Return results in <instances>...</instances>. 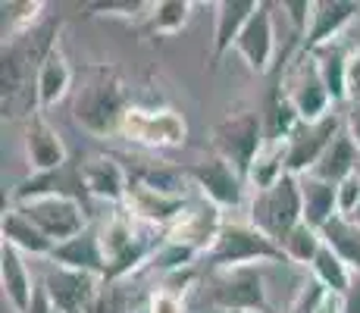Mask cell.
Segmentation results:
<instances>
[{
    "label": "cell",
    "instance_id": "obj_29",
    "mask_svg": "<svg viewBox=\"0 0 360 313\" xmlns=\"http://www.w3.org/2000/svg\"><path fill=\"white\" fill-rule=\"evenodd\" d=\"M310 273H314V279L320 282L326 291H332V295H342V298L348 295L351 282H354V273H351V267L326 245V241H323V248H320V254H316Z\"/></svg>",
    "mask_w": 360,
    "mask_h": 313
},
{
    "label": "cell",
    "instance_id": "obj_30",
    "mask_svg": "<svg viewBox=\"0 0 360 313\" xmlns=\"http://www.w3.org/2000/svg\"><path fill=\"white\" fill-rule=\"evenodd\" d=\"M323 241L342 257L345 263L351 267V273H360V226L345 217H335L323 229Z\"/></svg>",
    "mask_w": 360,
    "mask_h": 313
},
{
    "label": "cell",
    "instance_id": "obj_8",
    "mask_svg": "<svg viewBox=\"0 0 360 313\" xmlns=\"http://www.w3.org/2000/svg\"><path fill=\"white\" fill-rule=\"evenodd\" d=\"M282 91H285L288 101L295 103L301 122H320L332 113V97L320 79V69H316L314 53L301 51V57L295 60V66L285 72Z\"/></svg>",
    "mask_w": 360,
    "mask_h": 313
},
{
    "label": "cell",
    "instance_id": "obj_18",
    "mask_svg": "<svg viewBox=\"0 0 360 313\" xmlns=\"http://www.w3.org/2000/svg\"><path fill=\"white\" fill-rule=\"evenodd\" d=\"M82 166V182H85V191L98 200H107V204L126 207V194H129V182L131 176L122 170L120 160L107 157V154H94L88 160H79Z\"/></svg>",
    "mask_w": 360,
    "mask_h": 313
},
{
    "label": "cell",
    "instance_id": "obj_43",
    "mask_svg": "<svg viewBox=\"0 0 360 313\" xmlns=\"http://www.w3.org/2000/svg\"><path fill=\"white\" fill-rule=\"evenodd\" d=\"M348 103L351 107L360 103V47L348 53Z\"/></svg>",
    "mask_w": 360,
    "mask_h": 313
},
{
    "label": "cell",
    "instance_id": "obj_34",
    "mask_svg": "<svg viewBox=\"0 0 360 313\" xmlns=\"http://www.w3.org/2000/svg\"><path fill=\"white\" fill-rule=\"evenodd\" d=\"M191 10H195L191 0H160V4H154V10H150V32L179 34L188 25Z\"/></svg>",
    "mask_w": 360,
    "mask_h": 313
},
{
    "label": "cell",
    "instance_id": "obj_28",
    "mask_svg": "<svg viewBox=\"0 0 360 313\" xmlns=\"http://www.w3.org/2000/svg\"><path fill=\"white\" fill-rule=\"evenodd\" d=\"M98 238H101L103 254H107V263H113L141 238V232L135 229V217L122 207L120 213H110V217L103 219V226L98 229Z\"/></svg>",
    "mask_w": 360,
    "mask_h": 313
},
{
    "label": "cell",
    "instance_id": "obj_37",
    "mask_svg": "<svg viewBox=\"0 0 360 313\" xmlns=\"http://www.w3.org/2000/svg\"><path fill=\"white\" fill-rule=\"evenodd\" d=\"M91 313H131L126 282H103L101 298H98V304H94Z\"/></svg>",
    "mask_w": 360,
    "mask_h": 313
},
{
    "label": "cell",
    "instance_id": "obj_36",
    "mask_svg": "<svg viewBox=\"0 0 360 313\" xmlns=\"http://www.w3.org/2000/svg\"><path fill=\"white\" fill-rule=\"evenodd\" d=\"M135 179H141L144 185L157 188V191H163V194H176V198H185V182H188L185 172L166 170V166H160V170H141Z\"/></svg>",
    "mask_w": 360,
    "mask_h": 313
},
{
    "label": "cell",
    "instance_id": "obj_42",
    "mask_svg": "<svg viewBox=\"0 0 360 313\" xmlns=\"http://www.w3.org/2000/svg\"><path fill=\"white\" fill-rule=\"evenodd\" d=\"M198 279V269L188 267V269H179V273H169V276H160V291L172 298H185V291L195 285Z\"/></svg>",
    "mask_w": 360,
    "mask_h": 313
},
{
    "label": "cell",
    "instance_id": "obj_21",
    "mask_svg": "<svg viewBox=\"0 0 360 313\" xmlns=\"http://www.w3.org/2000/svg\"><path fill=\"white\" fill-rule=\"evenodd\" d=\"M25 254H19L13 245H0V282H4V295L10 301L13 313H29L34 304V285L29 276V267L22 260Z\"/></svg>",
    "mask_w": 360,
    "mask_h": 313
},
{
    "label": "cell",
    "instance_id": "obj_33",
    "mask_svg": "<svg viewBox=\"0 0 360 313\" xmlns=\"http://www.w3.org/2000/svg\"><path fill=\"white\" fill-rule=\"evenodd\" d=\"M44 13L41 0H6L4 4V44L22 38Z\"/></svg>",
    "mask_w": 360,
    "mask_h": 313
},
{
    "label": "cell",
    "instance_id": "obj_4",
    "mask_svg": "<svg viewBox=\"0 0 360 313\" xmlns=\"http://www.w3.org/2000/svg\"><path fill=\"white\" fill-rule=\"evenodd\" d=\"M207 263L213 269H238V267H257V263H288V260L282 254V248L276 241H269L251 222H226L223 235L207 254Z\"/></svg>",
    "mask_w": 360,
    "mask_h": 313
},
{
    "label": "cell",
    "instance_id": "obj_5",
    "mask_svg": "<svg viewBox=\"0 0 360 313\" xmlns=\"http://www.w3.org/2000/svg\"><path fill=\"white\" fill-rule=\"evenodd\" d=\"M263 144H266V125H263V113L257 110H235L213 125V151L223 160H229L245 176V182Z\"/></svg>",
    "mask_w": 360,
    "mask_h": 313
},
{
    "label": "cell",
    "instance_id": "obj_9",
    "mask_svg": "<svg viewBox=\"0 0 360 313\" xmlns=\"http://www.w3.org/2000/svg\"><path fill=\"white\" fill-rule=\"evenodd\" d=\"M185 176H188V182H195V188H200V194H204L210 204H217L219 210H235V207H241L248 198L245 176L219 154L188 166Z\"/></svg>",
    "mask_w": 360,
    "mask_h": 313
},
{
    "label": "cell",
    "instance_id": "obj_32",
    "mask_svg": "<svg viewBox=\"0 0 360 313\" xmlns=\"http://www.w3.org/2000/svg\"><path fill=\"white\" fill-rule=\"evenodd\" d=\"M279 248H282V254H285V260L295 263V267H314L316 254H320V248H323V232L307 226V222H301Z\"/></svg>",
    "mask_w": 360,
    "mask_h": 313
},
{
    "label": "cell",
    "instance_id": "obj_2",
    "mask_svg": "<svg viewBox=\"0 0 360 313\" xmlns=\"http://www.w3.org/2000/svg\"><path fill=\"white\" fill-rule=\"evenodd\" d=\"M248 222L260 229L269 241L282 245L288 235L304 222V198H301V179L285 172L269 191L251 194L248 204Z\"/></svg>",
    "mask_w": 360,
    "mask_h": 313
},
{
    "label": "cell",
    "instance_id": "obj_6",
    "mask_svg": "<svg viewBox=\"0 0 360 313\" xmlns=\"http://www.w3.org/2000/svg\"><path fill=\"white\" fill-rule=\"evenodd\" d=\"M120 135L141 148H182L188 138V122L169 107H138L131 103Z\"/></svg>",
    "mask_w": 360,
    "mask_h": 313
},
{
    "label": "cell",
    "instance_id": "obj_46",
    "mask_svg": "<svg viewBox=\"0 0 360 313\" xmlns=\"http://www.w3.org/2000/svg\"><path fill=\"white\" fill-rule=\"evenodd\" d=\"M342 301H345V313H360V273L354 276V282H351L348 295Z\"/></svg>",
    "mask_w": 360,
    "mask_h": 313
},
{
    "label": "cell",
    "instance_id": "obj_22",
    "mask_svg": "<svg viewBox=\"0 0 360 313\" xmlns=\"http://www.w3.org/2000/svg\"><path fill=\"white\" fill-rule=\"evenodd\" d=\"M72 85V66H69L66 53L60 51V44H53L44 53V60L38 63V72H34V91H38V107L47 110L53 103H60Z\"/></svg>",
    "mask_w": 360,
    "mask_h": 313
},
{
    "label": "cell",
    "instance_id": "obj_17",
    "mask_svg": "<svg viewBox=\"0 0 360 313\" xmlns=\"http://www.w3.org/2000/svg\"><path fill=\"white\" fill-rule=\"evenodd\" d=\"M357 13H360L357 0H314V16H310V29L301 41V51L316 53L320 47L338 41L342 32L357 19Z\"/></svg>",
    "mask_w": 360,
    "mask_h": 313
},
{
    "label": "cell",
    "instance_id": "obj_13",
    "mask_svg": "<svg viewBox=\"0 0 360 313\" xmlns=\"http://www.w3.org/2000/svg\"><path fill=\"white\" fill-rule=\"evenodd\" d=\"M191 200L188 198H176V194H163L157 188L144 185L141 179L131 176L129 182V194H126V210L135 217L138 222H144L148 229L166 232L185 210H188Z\"/></svg>",
    "mask_w": 360,
    "mask_h": 313
},
{
    "label": "cell",
    "instance_id": "obj_15",
    "mask_svg": "<svg viewBox=\"0 0 360 313\" xmlns=\"http://www.w3.org/2000/svg\"><path fill=\"white\" fill-rule=\"evenodd\" d=\"M22 148H25V160H29L32 176H51V172H60L69 163L63 135L41 113H32V120L25 122Z\"/></svg>",
    "mask_w": 360,
    "mask_h": 313
},
{
    "label": "cell",
    "instance_id": "obj_24",
    "mask_svg": "<svg viewBox=\"0 0 360 313\" xmlns=\"http://www.w3.org/2000/svg\"><path fill=\"white\" fill-rule=\"evenodd\" d=\"M301 198H304V222L314 229H326L338 217L335 185L323 182L316 176H301Z\"/></svg>",
    "mask_w": 360,
    "mask_h": 313
},
{
    "label": "cell",
    "instance_id": "obj_41",
    "mask_svg": "<svg viewBox=\"0 0 360 313\" xmlns=\"http://www.w3.org/2000/svg\"><path fill=\"white\" fill-rule=\"evenodd\" d=\"M282 10L292 19V32L297 41H304V34L310 29V16H314V0H282Z\"/></svg>",
    "mask_w": 360,
    "mask_h": 313
},
{
    "label": "cell",
    "instance_id": "obj_11",
    "mask_svg": "<svg viewBox=\"0 0 360 313\" xmlns=\"http://www.w3.org/2000/svg\"><path fill=\"white\" fill-rule=\"evenodd\" d=\"M223 229H226L223 210H219L217 204H210L207 198H200V200H191L188 210L166 229L163 241H176V245L195 248L200 257H207L213 250V245H217V238L223 235Z\"/></svg>",
    "mask_w": 360,
    "mask_h": 313
},
{
    "label": "cell",
    "instance_id": "obj_39",
    "mask_svg": "<svg viewBox=\"0 0 360 313\" xmlns=\"http://www.w3.org/2000/svg\"><path fill=\"white\" fill-rule=\"evenodd\" d=\"M141 10H154V4H141V0H101V4L85 6V16H138Z\"/></svg>",
    "mask_w": 360,
    "mask_h": 313
},
{
    "label": "cell",
    "instance_id": "obj_26",
    "mask_svg": "<svg viewBox=\"0 0 360 313\" xmlns=\"http://www.w3.org/2000/svg\"><path fill=\"white\" fill-rule=\"evenodd\" d=\"M357 170H360V151H357V144L351 141L348 132H342V135L332 141V148L323 154V160L316 163V170L310 172V176L338 185L342 179H348L351 172H357Z\"/></svg>",
    "mask_w": 360,
    "mask_h": 313
},
{
    "label": "cell",
    "instance_id": "obj_49",
    "mask_svg": "<svg viewBox=\"0 0 360 313\" xmlns=\"http://www.w3.org/2000/svg\"><path fill=\"white\" fill-rule=\"evenodd\" d=\"M351 222H357V226H360V210L354 213V219H351Z\"/></svg>",
    "mask_w": 360,
    "mask_h": 313
},
{
    "label": "cell",
    "instance_id": "obj_38",
    "mask_svg": "<svg viewBox=\"0 0 360 313\" xmlns=\"http://www.w3.org/2000/svg\"><path fill=\"white\" fill-rule=\"evenodd\" d=\"M335 198H338V217L354 219V213L360 210V170L335 185Z\"/></svg>",
    "mask_w": 360,
    "mask_h": 313
},
{
    "label": "cell",
    "instance_id": "obj_23",
    "mask_svg": "<svg viewBox=\"0 0 360 313\" xmlns=\"http://www.w3.org/2000/svg\"><path fill=\"white\" fill-rule=\"evenodd\" d=\"M0 235H4L6 245H13L19 254H29V257H47V260H51L53 248H57L29 217H25L22 210H19V207L4 210V219H0Z\"/></svg>",
    "mask_w": 360,
    "mask_h": 313
},
{
    "label": "cell",
    "instance_id": "obj_27",
    "mask_svg": "<svg viewBox=\"0 0 360 313\" xmlns=\"http://www.w3.org/2000/svg\"><path fill=\"white\" fill-rule=\"evenodd\" d=\"M288 172V151H285V141H266L263 151L257 154V160L251 163L248 170V188L254 194L260 191H269L282 176Z\"/></svg>",
    "mask_w": 360,
    "mask_h": 313
},
{
    "label": "cell",
    "instance_id": "obj_35",
    "mask_svg": "<svg viewBox=\"0 0 360 313\" xmlns=\"http://www.w3.org/2000/svg\"><path fill=\"white\" fill-rule=\"evenodd\" d=\"M198 250L195 248H185V245H176V241H160V248L154 250L148 267L160 276H169V273H179V269H188L195 267L198 260Z\"/></svg>",
    "mask_w": 360,
    "mask_h": 313
},
{
    "label": "cell",
    "instance_id": "obj_20",
    "mask_svg": "<svg viewBox=\"0 0 360 313\" xmlns=\"http://www.w3.org/2000/svg\"><path fill=\"white\" fill-rule=\"evenodd\" d=\"M260 0H219L213 4V63H219L229 51H235V41L257 13Z\"/></svg>",
    "mask_w": 360,
    "mask_h": 313
},
{
    "label": "cell",
    "instance_id": "obj_40",
    "mask_svg": "<svg viewBox=\"0 0 360 313\" xmlns=\"http://www.w3.org/2000/svg\"><path fill=\"white\" fill-rule=\"evenodd\" d=\"M323 295H326V288H323L316 279H307L297 288V295L292 298V304H288L282 313H316V307H320Z\"/></svg>",
    "mask_w": 360,
    "mask_h": 313
},
{
    "label": "cell",
    "instance_id": "obj_16",
    "mask_svg": "<svg viewBox=\"0 0 360 313\" xmlns=\"http://www.w3.org/2000/svg\"><path fill=\"white\" fill-rule=\"evenodd\" d=\"M0 79H4V120H16L29 110V101H38L32 79H29V51L16 41L4 44V69H0Z\"/></svg>",
    "mask_w": 360,
    "mask_h": 313
},
{
    "label": "cell",
    "instance_id": "obj_45",
    "mask_svg": "<svg viewBox=\"0 0 360 313\" xmlns=\"http://www.w3.org/2000/svg\"><path fill=\"white\" fill-rule=\"evenodd\" d=\"M345 132H348L351 141H354L357 151H360V103H357V107H351L348 113H345Z\"/></svg>",
    "mask_w": 360,
    "mask_h": 313
},
{
    "label": "cell",
    "instance_id": "obj_1",
    "mask_svg": "<svg viewBox=\"0 0 360 313\" xmlns=\"http://www.w3.org/2000/svg\"><path fill=\"white\" fill-rule=\"evenodd\" d=\"M129 94L126 82L120 79L113 66H94L88 69V79L75 97V125L85 129L94 138H113L120 135L122 120L129 113Z\"/></svg>",
    "mask_w": 360,
    "mask_h": 313
},
{
    "label": "cell",
    "instance_id": "obj_44",
    "mask_svg": "<svg viewBox=\"0 0 360 313\" xmlns=\"http://www.w3.org/2000/svg\"><path fill=\"white\" fill-rule=\"evenodd\" d=\"M148 313H185L182 298H172V295H166V291L157 288L148 301Z\"/></svg>",
    "mask_w": 360,
    "mask_h": 313
},
{
    "label": "cell",
    "instance_id": "obj_7",
    "mask_svg": "<svg viewBox=\"0 0 360 313\" xmlns=\"http://www.w3.org/2000/svg\"><path fill=\"white\" fill-rule=\"evenodd\" d=\"M19 210L29 217L53 245H63V241L75 238L88 229V217L82 200L66 198V194H44V198H34L19 204Z\"/></svg>",
    "mask_w": 360,
    "mask_h": 313
},
{
    "label": "cell",
    "instance_id": "obj_3",
    "mask_svg": "<svg viewBox=\"0 0 360 313\" xmlns=\"http://www.w3.org/2000/svg\"><path fill=\"white\" fill-rule=\"evenodd\" d=\"M207 304L219 313H266L269 295L263 269H213L210 279H207Z\"/></svg>",
    "mask_w": 360,
    "mask_h": 313
},
{
    "label": "cell",
    "instance_id": "obj_48",
    "mask_svg": "<svg viewBox=\"0 0 360 313\" xmlns=\"http://www.w3.org/2000/svg\"><path fill=\"white\" fill-rule=\"evenodd\" d=\"M29 313H60V310L51 304L47 291H44V288H38V291H34V304H32V310H29Z\"/></svg>",
    "mask_w": 360,
    "mask_h": 313
},
{
    "label": "cell",
    "instance_id": "obj_14",
    "mask_svg": "<svg viewBox=\"0 0 360 313\" xmlns=\"http://www.w3.org/2000/svg\"><path fill=\"white\" fill-rule=\"evenodd\" d=\"M235 53L248 63L254 75H266L276 63V16L273 4L260 0L257 13L251 16V23L245 25V32L235 41Z\"/></svg>",
    "mask_w": 360,
    "mask_h": 313
},
{
    "label": "cell",
    "instance_id": "obj_19",
    "mask_svg": "<svg viewBox=\"0 0 360 313\" xmlns=\"http://www.w3.org/2000/svg\"><path fill=\"white\" fill-rule=\"evenodd\" d=\"M51 263L53 267H63V269H75V273L101 276V279H107V267H110L94 229H85L82 235H75V238L57 245L53 254H51Z\"/></svg>",
    "mask_w": 360,
    "mask_h": 313
},
{
    "label": "cell",
    "instance_id": "obj_31",
    "mask_svg": "<svg viewBox=\"0 0 360 313\" xmlns=\"http://www.w3.org/2000/svg\"><path fill=\"white\" fill-rule=\"evenodd\" d=\"M263 125H266V141H288L297 132V125H301V116H297L295 103L288 101V94L282 91V85H279V91L269 97V107L263 113Z\"/></svg>",
    "mask_w": 360,
    "mask_h": 313
},
{
    "label": "cell",
    "instance_id": "obj_25",
    "mask_svg": "<svg viewBox=\"0 0 360 313\" xmlns=\"http://www.w3.org/2000/svg\"><path fill=\"white\" fill-rule=\"evenodd\" d=\"M348 53L351 51H345L342 41H332V44L320 47L314 53L320 79L326 85L332 103H348Z\"/></svg>",
    "mask_w": 360,
    "mask_h": 313
},
{
    "label": "cell",
    "instance_id": "obj_10",
    "mask_svg": "<svg viewBox=\"0 0 360 313\" xmlns=\"http://www.w3.org/2000/svg\"><path fill=\"white\" fill-rule=\"evenodd\" d=\"M345 132V120L338 113H329L320 122H301L297 132L285 141L288 151V172L292 176H310L316 170V163L323 160V154L332 148L338 135Z\"/></svg>",
    "mask_w": 360,
    "mask_h": 313
},
{
    "label": "cell",
    "instance_id": "obj_47",
    "mask_svg": "<svg viewBox=\"0 0 360 313\" xmlns=\"http://www.w3.org/2000/svg\"><path fill=\"white\" fill-rule=\"evenodd\" d=\"M316 313H345V301L342 295H332V291H326L320 301V307H316Z\"/></svg>",
    "mask_w": 360,
    "mask_h": 313
},
{
    "label": "cell",
    "instance_id": "obj_12",
    "mask_svg": "<svg viewBox=\"0 0 360 313\" xmlns=\"http://www.w3.org/2000/svg\"><path fill=\"white\" fill-rule=\"evenodd\" d=\"M41 288L47 291L51 304L60 313H91L101 298L103 279L91 273H75V269L53 267V269H47Z\"/></svg>",
    "mask_w": 360,
    "mask_h": 313
}]
</instances>
